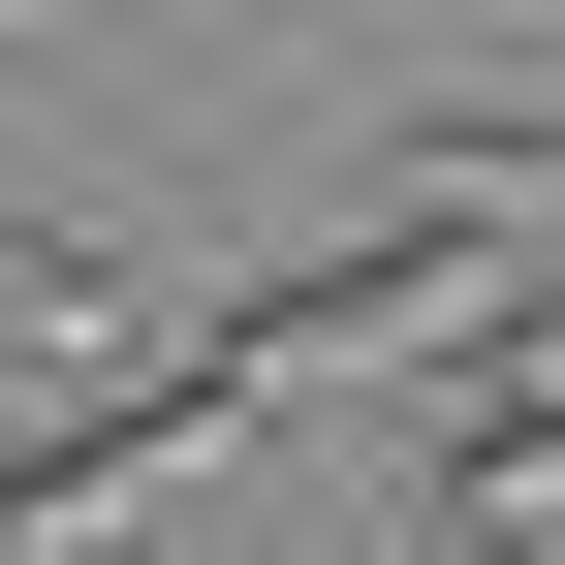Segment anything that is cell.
Instances as JSON below:
<instances>
[{
    "label": "cell",
    "mask_w": 565,
    "mask_h": 565,
    "mask_svg": "<svg viewBox=\"0 0 565 565\" xmlns=\"http://www.w3.org/2000/svg\"><path fill=\"white\" fill-rule=\"evenodd\" d=\"M534 221H471V189H377L345 252H282L252 315H221V377H377V345H440V315H503Z\"/></svg>",
    "instance_id": "obj_1"
},
{
    "label": "cell",
    "mask_w": 565,
    "mask_h": 565,
    "mask_svg": "<svg viewBox=\"0 0 565 565\" xmlns=\"http://www.w3.org/2000/svg\"><path fill=\"white\" fill-rule=\"evenodd\" d=\"M221 345H189V377H63V408H0V534H95V503H158V471H221Z\"/></svg>",
    "instance_id": "obj_2"
},
{
    "label": "cell",
    "mask_w": 565,
    "mask_h": 565,
    "mask_svg": "<svg viewBox=\"0 0 565 565\" xmlns=\"http://www.w3.org/2000/svg\"><path fill=\"white\" fill-rule=\"evenodd\" d=\"M63 345H126V252H95V221H32V189H0V408H32Z\"/></svg>",
    "instance_id": "obj_3"
},
{
    "label": "cell",
    "mask_w": 565,
    "mask_h": 565,
    "mask_svg": "<svg viewBox=\"0 0 565 565\" xmlns=\"http://www.w3.org/2000/svg\"><path fill=\"white\" fill-rule=\"evenodd\" d=\"M440 503H471V534L565 503V377H471V408H440Z\"/></svg>",
    "instance_id": "obj_4"
},
{
    "label": "cell",
    "mask_w": 565,
    "mask_h": 565,
    "mask_svg": "<svg viewBox=\"0 0 565 565\" xmlns=\"http://www.w3.org/2000/svg\"><path fill=\"white\" fill-rule=\"evenodd\" d=\"M471 565H565V534H471Z\"/></svg>",
    "instance_id": "obj_5"
},
{
    "label": "cell",
    "mask_w": 565,
    "mask_h": 565,
    "mask_svg": "<svg viewBox=\"0 0 565 565\" xmlns=\"http://www.w3.org/2000/svg\"><path fill=\"white\" fill-rule=\"evenodd\" d=\"M0 32H63V0H0Z\"/></svg>",
    "instance_id": "obj_6"
}]
</instances>
